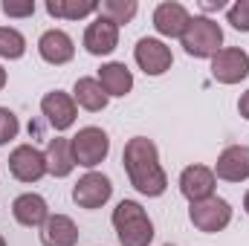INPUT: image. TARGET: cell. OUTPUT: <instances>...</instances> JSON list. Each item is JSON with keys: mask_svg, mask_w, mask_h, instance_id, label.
Wrapping results in <instances>:
<instances>
[{"mask_svg": "<svg viewBox=\"0 0 249 246\" xmlns=\"http://www.w3.org/2000/svg\"><path fill=\"white\" fill-rule=\"evenodd\" d=\"M122 165H124V171H127L130 185L139 194H145V197H162L165 194L168 177H165V171L160 165L157 145L148 136H133V139L124 142Z\"/></svg>", "mask_w": 249, "mask_h": 246, "instance_id": "6da1fadb", "label": "cell"}, {"mask_svg": "<svg viewBox=\"0 0 249 246\" xmlns=\"http://www.w3.org/2000/svg\"><path fill=\"white\" fill-rule=\"evenodd\" d=\"M113 229L122 246H151L154 241V223L148 211L136 200H122L113 209Z\"/></svg>", "mask_w": 249, "mask_h": 246, "instance_id": "7a4b0ae2", "label": "cell"}, {"mask_svg": "<svg viewBox=\"0 0 249 246\" xmlns=\"http://www.w3.org/2000/svg\"><path fill=\"white\" fill-rule=\"evenodd\" d=\"M183 50L191 58H214L220 50H223V29L217 20L206 18V15H197L191 18L183 32Z\"/></svg>", "mask_w": 249, "mask_h": 246, "instance_id": "3957f363", "label": "cell"}, {"mask_svg": "<svg viewBox=\"0 0 249 246\" xmlns=\"http://www.w3.org/2000/svg\"><path fill=\"white\" fill-rule=\"evenodd\" d=\"M70 148H72L75 165L93 171L96 165H102V162L107 159V154H110V136H107L102 127L87 124V127H81V130L70 139Z\"/></svg>", "mask_w": 249, "mask_h": 246, "instance_id": "277c9868", "label": "cell"}, {"mask_svg": "<svg viewBox=\"0 0 249 246\" xmlns=\"http://www.w3.org/2000/svg\"><path fill=\"white\" fill-rule=\"evenodd\" d=\"M188 220L194 223V229H200L206 235H214V232H223L232 223V206H229V200L214 194L209 200L191 203L188 206Z\"/></svg>", "mask_w": 249, "mask_h": 246, "instance_id": "5b68a950", "label": "cell"}, {"mask_svg": "<svg viewBox=\"0 0 249 246\" xmlns=\"http://www.w3.org/2000/svg\"><path fill=\"white\" fill-rule=\"evenodd\" d=\"M110 197H113V183L107 174H99V171H87L72 185V203L78 209H87V211L102 209Z\"/></svg>", "mask_w": 249, "mask_h": 246, "instance_id": "8992f818", "label": "cell"}, {"mask_svg": "<svg viewBox=\"0 0 249 246\" xmlns=\"http://www.w3.org/2000/svg\"><path fill=\"white\" fill-rule=\"evenodd\" d=\"M249 75V53L241 47H223L212 58V78L220 84H241Z\"/></svg>", "mask_w": 249, "mask_h": 246, "instance_id": "52a82bcc", "label": "cell"}, {"mask_svg": "<svg viewBox=\"0 0 249 246\" xmlns=\"http://www.w3.org/2000/svg\"><path fill=\"white\" fill-rule=\"evenodd\" d=\"M133 58L139 64V70L145 75H165L174 64L171 55V47H165L160 38H139L136 41V50H133Z\"/></svg>", "mask_w": 249, "mask_h": 246, "instance_id": "ba28073f", "label": "cell"}, {"mask_svg": "<svg viewBox=\"0 0 249 246\" xmlns=\"http://www.w3.org/2000/svg\"><path fill=\"white\" fill-rule=\"evenodd\" d=\"M9 171L20 183H38L47 174V157L35 145H18L9 154Z\"/></svg>", "mask_w": 249, "mask_h": 246, "instance_id": "9c48e42d", "label": "cell"}, {"mask_svg": "<svg viewBox=\"0 0 249 246\" xmlns=\"http://www.w3.org/2000/svg\"><path fill=\"white\" fill-rule=\"evenodd\" d=\"M119 47V26L113 20H107L105 15H96L93 23H87L84 29V50L96 58L110 55Z\"/></svg>", "mask_w": 249, "mask_h": 246, "instance_id": "30bf717a", "label": "cell"}, {"mask_svg": "<svg viewBox=\"0 0 249 246\" xmlns=\"http://www.w3.org/2000/svg\"><path fill=\"white\" fill-rule=\"evenodd\" d=\"M41 113L47 116V122L53 124V130H67L75 124V116H78V105L70 93L64 90H53L41 99Z\"/></svg>", "mask_w": 249, "mask_h": 246, "instance_id": "8fae6325", "label": "cell"}, {"mask_svg": "<svg viewBox=\"0 0 249 246\" xmlns=\"http://www.w3.org/2000/svg\"><path fill=\"white\" fill-rule=\"evenodd\" d=\"M214 185H217V177L206 165H188L180 174V194L188 203H200V200L214 197Z\"/></svg>", "mask_w": 249, "mask_h": 246, "instance_id": "7c38bea8", "label": "cell"}, {"mask_svg": "<svg viewBox=\"0 0 249 246\" xmlns=\"http://www.w3.org/2000/svg\"><path fill=\"white\" fill-rule=\"evenodd\" d=\"M214 177L226 183H244L249 180V145H229L217 162H214Z\"/></svg>", "mask_w": 249, "mask_h": 246, "instance_id": "4fadbf2b", "label": "cell"}, {"mask_svg": "<svg viewBox=\"0 0 249 246\" xmlns=\"http://www.w3.org/2000/svg\"><path fill=\"white\" fill-rule=\"evenodd\" d=\"M188 20H191L188 9L177 0H165V3H160L154 9V29L162 38H183Z\"/></svg>", "mask_w": 249, "mask_h": 246, "instance_id": "5bb4252c", "label": "cell"}, {"mask_svg": "<svg viewBox=\"0 0 249 246\" xmlns=\"http://www.w3.org/2000/svg\"><path fill=\"white\" fill-rule=\"evenodd\" d=\"M12 214H15V220H18L20 226L35 229V226H44V223H47V217H50V206H47V200H44L41 194L26 191V194L15 197V203H12Z\"/></svg>", "mask_w": 249, "mask_h": 246, "instance_id": "9a60e30c", "label": "cell"}, {"mask_svg": "<svg viewBox=\"0 0 249 246\" xmlns=\"http://www.w3.org/2000/svg\"><path fill=\"white\" fill-rule=\"evenodd\" d=\"M38 53H41V58L47 64L61 67V64L72 61L75 44H72V38H70L64 29H47V32L41 35V41H38Z\"/></svg>", "mask_w": 249, "mask_h": 246, "instance_id": "2e32d148", "label": "cell"}, {"mask_svg": "<svg viewBox=\"0 0 249 246\" xmlns=\"http://www.w3.org/2000/svg\"><path fill=\"white\" fill-rule=\"evenodd\" d=\"M41 244L44 246H75L78 244V226L67 214H50L41 226Z\"/></svg>", "mask_w": 249, "mask_h": 246, "instance_id": "e0dca14e", "label": "cell"}, {"mask_svg": "<svg viewBox=\"0 0 249 246\" xmlns=\"http://www.w3.org/2000/svg\"><path fill=\"white\" fill-rule=\"evenodd\" d=\"M99 84L105 87L107 96L122 99V96H127V93L133 90V72H130L122 61L102 64V67H99Z\"/></svg>", "mask_w": 249, "mask_h": 246, "instance_id": "ac0fdd59", "label": "cell"}, {"mask_svg": "<svg viewBox=\"0 0 249 246\" xmlns=\"http://www.w3.org/2000/svg\"><path fill=\"white\" fill-rule=\"evenodd\" d=\"M44 157H47V174H53V177H58V180L70 177V174H72V168H75L70 139H64V136H55V139H50V142H47Z\"/></svg>", "mask_w": 249, "mask_h": 246, "instance_id": "d6986e66", "label": "cell"}, {"mask_svg": "<svg viewBox=\"0 0 249 246\" xmlns=\"http://www.w3.org/2000/svg\"><path fill=\"white\" fill-rule=\"evenodd\" d=\"M72 99H75L78 107H84L90 113L105 110L107 102H110V96L105 93V87L99 84V78H78L75 87H72Z\"/></svg>", "mask_w": 249, "mask_h": 246, "instance_id": "ffe728a7", "label": "cell"}, {"mask_svg": "<svg viewBox=\"0 0 249 246\" xmlns=\"http://www.w3.org/2000/svg\"><path fill=\"white\" fill-rule=\"evenodd\" d=\"M47 12L64 20H81L87 15H96L99 3L96 0H47Z\"/></svg>", "mask_w": 249, "mask_h": 246, "instance_id": "44dd1931", "label": "cell"}, {"mask_svg": "<svg viewBox=\"0 0 249 246\" xmlns=\"http://www.w3.org/2000/svg\"><path fill=\"white\" fill-rule=\"evenodd\" d=\"M136 12H139V3L136 0H105V3H99V15H105L116 26L130 23L136 18Z\"/></svg>", "mask_w": 249, "mask_h": 246, "instance_id": "7402d4cb", "label": "cell"}, {"mask_svg": "<svg viewBox=\"0 0 249 246\" xmlns=\"http://www.w3.org/2000/svg\"><path fill=\"white\" fill-rule=\"evenodd\" d=\"M26 53V38L15 29V26H0V58L6 61H18Z\"/></svg>", "mask_w": 249, "mask_h": 246, "instance_id": "603a6c76", "label": "cell"}, {"mask_svg": "<svg viewBox=\"0 0 249 246\" xmlns=\"http://www.w3.org/2000/svg\"><path fill=\"white\" fill-rule=\"evenodd\" d=\"M226 20L232 23V29L249 32V0H238L226 9Z\"/></svg>", "mask_w": 249, "mask_h": 246, "instance_id": "cb8c5ba5", "label": "cell"}, {"mask_svg": "<svg viewBox=\"0 0 249 246\" xmlns=\"http://www.w3.org/2000/svg\"><path fill=\"white\" fill-rule=\"evenodd\" d=\"M18 130H20V122H18V116H15L9 107H0V145L12 142V139L18 136Z\"/></svg>", "mask_w": 249, "mask_h": 246, "instance_id": "d4e9b609", "label": "cell"}, {"mask_svg": "<svg viewBox=\"0 0 249 246\" xmlns=\"http://www.w3.org/2000/svg\"><path fill=\"white\" fill-rule=\"evenodd\" d=\"M0 9L9 18H29V15H35V0H3Z\"/></svg>", "mask_w": 249, "mask_h": 246, "instance_id": "484cf974", "label": "cell"}, {"mask_svg": "<svg viewBox=\"0 0 249 246\" xmlns=\"http://www.w3.org/2000/svg\"><path fill=\"white\" fill-rule=\"evenodd\" d=\"M238 110H241V116H244V119H249V90L241 96V102H238Z\"/></svg>", "mask_w": 249, "mask_h": 246, "instance_id": "4316f807", "label": "cell"}, {"mask_svg": "<svg viewBox=\"0 0 249 246\" xmlns=\"http://www.w3.org/2000/svg\"><path fill=\"white\" fill-rule=\"evenodd\" d=\"M6 78H9V75H6V70H3V67H0V90H3V87H6Z\"/></svg>", "mask_w": 249, "mask_h": 246, "instance_id": "83f0119b", "label": "cell"}, {"mask_svg": "<svg viewBox=\"0 0 249 246\" xmlns=\"http://www.w3.org/2000/svg\"><path fill=\"white\" fill-rule=\"evenodd\" d=\"M244 211H247V214H249V191H247V194H244Z\"/></svg>", "mask_w": 249, "mask_h": 246, "instance_id": "f1b7e54d", "label": "cell"}, {"mask_svg": "<svg viewBox=\"0 0 249 246\" xmlns=\"http://www.w3.org/2000/svg\"><path fill=\"white\" fill-rule=\"evenodd\" d=\"M0 246H6V241H3V235H0Z\"/></svg>", "mask_w": 249, "mask_h": 246, "instance_id": "f546056e", "label": "cell"}, {"mask_svg": "<svg viewBox=\"0 0 249 246\" xmlns=\"http://www.w3.org/2000/svg\"><path fill=\"white\" fill-rule=\"evenodd\" d=\"M165 246H171V244H165Z\"/></svg>", "mask_w": 249, "mask_h": 246, "instance_id": "4dcf8cb0", "label": "cell"}]
</instances>
